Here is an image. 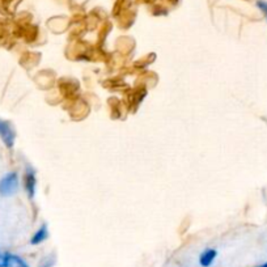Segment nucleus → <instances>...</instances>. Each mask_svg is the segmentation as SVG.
<instances>
[{
  "instance_id": "obj_1",
  "label": "nucleus",
  "mask_w": 267,
  "mask_h": 267,
  "mask_svg": "<svg viewBox=\"0 0 267 267\" xmlns=\"http://www.w3.org/2000/svg\"><path fill=\"white\" fill-rule=\"evenodd\" d=\"M18 190V176L16 172H9L0 178V195L12 197Z\"/></svg>"
},
{
  "instance_id": "obj_2",
  "label": "nucleus",
  "mask_w": 267,
  "mask_h": 267,
  "mask_svg": "<svg viewBox=\"0 0 267 267\" xmlns=\"http://www.w3.org/2000/svg\"><path fill=\"white\" fill-rule=\"evenodd\" d=\"M0 139L7 148H12L16 140V133L9 122L0 118Z\"/></svg>"
},
{
  "instance_id": "obj_3",
  "label": "nucleus",
  "mask_w": 267,
  "mask_h": 267,
  "mask_svg": "<svg viewBox=\"0 0 267 267\" xmlns=\"http://www.w3.org/2000/svg\"><path fill=\"white\" fill-rule=\"evenodd\" d=\"M24 186H25L26 194L31 199L34 198L35 190H37V177L35 172L31 167H28L25 170V176H24Z\"/></svg>"
},
{
  "instance_id": "obj_4",
  "label": "nucleus",
  "mask_w": 267,
  "mask_h": 267,
  "mask_svg": "<svg viewBox=\"0 0 267 267\" xmlns=\"http://www.w3.org/2000/svg\"><path fill=\"white\" fill-rule=\"evenodd\" d=\"M217 257V250L216 249H206L202 254L199 255V265L202 267H210Z\"/></svg>"
},
{
  "instance_id": "obj_5",
  "label": "nucleus",
  "mask_w": 267,
  "mask_h": 267,
  "mask_svg": "<svg viewBox=\"0 0 267 267\" xmlns=\"http://www.w3.org/2000/svg\"><path fill=\"white\" fill-rule=\"evenodd\" d=\"M4 267H31V266H29L25 259L21 258L20 255L12 254V253H8V251H7Z\"/></svg>"
},
{
  "instance_id": "obj_6",
  "label": "nucleus",
  "mask_w": 267,
  "mask_h": 267,
  "mask_svg": "<svg viewBox=\"0 0 267 267\" xmlns=\"http://www.w3.org/2000/svg\"><path fill=\"white\" fill-rule=\"evenodd\" d=\"M49 238V228L46 224H42L37 229V232L32 236L31 244L32 245H39L42 244L43 241H46Z\"/></svg>"
},
{
  "instance_id": "obj_7",
  "label": "nucleus",
  "mask_w": 267,
  "mask_h": 267,
  "mask_svg": "<svg viewBox=\"0 0 267 267\" xmlns=\"http://www.w3.org/2000/svg\"><path fill=\"white\" fill-rule=\"evenodd\" d=\"M56 263V258L55 255L51 254V255H46L45 258L39 262L38 267H54Z\"/></svg>"
},
{
  "instance_id": "obj_8",
  "label": "nucleus",
  "mask_w": 267,
  "mask_h": 267,
  "mask_svg": "<svg viewBox=\"0 0 267 267\" xmlns=\"http://www.w3.org/2000/svg\"><path fill=\"white\" fill-rule=\"evenodd\" d=\"M257 5H258V8L262 11L263 15H265V17H266V20H267V1L259 0L258 3H257Z\"/></svg>"
},
{
  "instance_id": "obj_9",
  "label": "nucleus",
  "mask_w": 267,
  "mask_h": 267,
  "mask_svg": "<svg viewBox=\"0 0 267 267\" xmlns=\"http://www.w3.org/2000/svg\"><path fill=\"white\" fill-rule=\"evenodd\" d=\"M5 257H7V251H3V250H0V267H4Z\"/></svg>"
},
{
  "instance_id": "obj_10",
  "label": "nucleus",
  "mask_w": 267,
  "mask_h": 267,
  "mask_svg": "<svg viewBox=\"0 0 267 267\" xmlns=\"http://www.w3.org/2000/svg\"><path fill=\"white\" fill-rule=\"evenodd\" d=\"M254 267H267V262H263V263H261V265H257V266H254Z\"/></svg>"
}]
</instances>
